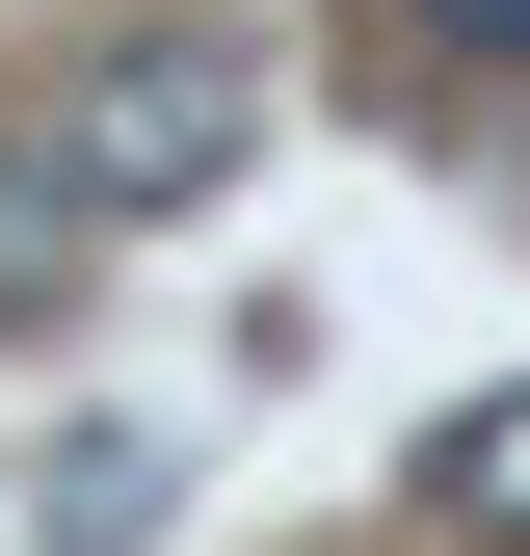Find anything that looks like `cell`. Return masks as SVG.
<instances>
[{"label":"cell","instance_id":"6da1fadb","mask_svg":"<svg viewBox=\"0 0 530 556\" xmlns=\"http://www.w3.org/2000/svg\"><path fill=\"white\" fill-rule=\"evenodd\" d=\"M239 53H80V80H53V186H80V213H213L239 186Z\"/></svg>","mask_w":530,"mask_h":556},{"label":"cell","instance_id":"7a4b0ae2","mask_svg":"<svg viewBox=\"0 0 530 556\" xmlns=\"http://www.w3.org/2000/svg\"><path fill=\"white\" fill-rule=\"evenodd\" d=\"M425 504L530 556V371H504V397H451V425H425Z\"/></svg>","mask_w":530,"mask_h":556},{"label":"cell","instance_id":"3957f363","mask_svg":"<svg viewBox=\"0 0 530 556\" xmlns=\"http://www.w3.org/2000/svg\"><path fill=\"white\" fill-rule=\"evenodd\" d=\"M27 530H53V556H132V530H160V451H132V425H80V451L27 477Z\"/></svg>","mask_w":530,"mask_h":556},{"label":"cell","instance_id":"277c9868","mask_svg":"<svg viewBox=\"0 0 530 556\" xmlns=\"http://www.w3.org/2000/svg\"><path fill=\"white\" fill-rule=\"evenodd\" d=\"M80 239H106V213L53 186V132H27V160H0V318H53V292H80Z\"/></svg>","mask_w":530,"mask_h":556},{"label":"cell","instance_id":"5b68a950","mask_svg":"<svg viewBox=\"0 0 530 556\" xmlns=\"http://www.w3.org/2000/svg\"><path fill=\"white\" fill-rule=\"evenodd\" d=\"M398 27H425L451 80H478V53H504V80H530V0H398Z\"/></svg>","mask_w":530,"mask_h":556}]
</instances>
